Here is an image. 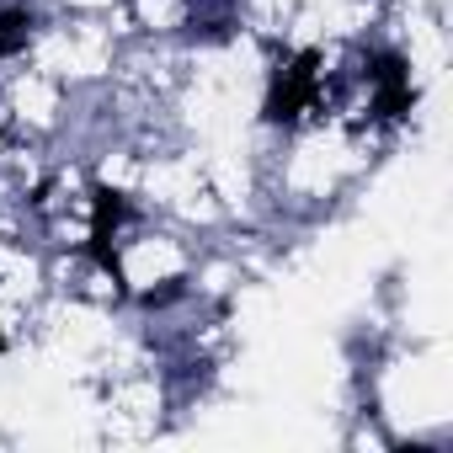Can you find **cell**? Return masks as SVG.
Wrapping results in <instances>:
<instances>
[{
  "instance_id": "obj_3",
  "label": "cell",
  "mask_w": 453,
  "mask_h": 453,
  "mask_svg": "<svg viewBox=\"0 0 453 453\" xmlns=\"http://www.w3.org/2000/svg\"><path fill=\"white\" fill-rule=\"evenodd\" d=\"M139 22L155 33H176L187 22V0H139Z\"/></svg>"
},
{
  "instance_id": "obj_1",
  "label": "cell",
  "mask_w": 453,
  "mask_h": 453,
  "mask_svg": "<svg viewBox=\"0 0 453 453\" xmlns=\"http://www.w3.org/2000/svg\"><path fill=\"white\" fill-rule=\"evenodd\" d=\"M171 273H181V246H176V241L144 235V241H134L128 257H123V278H128L134 288H155V283H165Z\"/></svg>"
},
{
  "instance_id": "obj_2",
  "label": "cell",
  "mask_w": 453,
  "mask_h": 453,
  "mask_svg": "<svg viewBox=\"0 0 453 453\" xmlns=\"http://www.w3.org/2000/svg\"><path fill=\"white\" fill-rule=\"evenodd\" d=\"M12 107H17L22 123L49 128L54 112H59V91H54V81H43V75H22V81L12 86Z\"/></svg>"
},
{
  "instance_id": "obj_4",
  "label": "cell",
  "mask_w": 453,
  "mask_h": 453,
  "mask_svg": "<svg viewBox=\"0 0 453 453\" xmlns=\"http://www.w3.org/2000/svg\"><path fill=\"white\" fill-rule=\"evenodd\" d=\"M102 181H112V187H134V181H139V165H134L128 155H107V160H102Z\"/></svg>"
},
{
  "instance_id": "obj_5",
  "label": "cell",
  "mask_w": 453,
  "mask_h": 453,
  "mask_svg": "<svg viewBox=\"0 0 453 453\" xmlns=\"http://www.w3.org/2000/svg\"><path fill=\"white\" fill-rule=\"evenodd\" d=\"M70 6H86V12H107L112 0H70Z\"/></svg>"
}]
</instances>
